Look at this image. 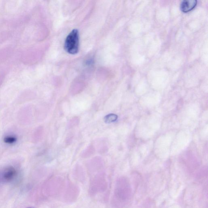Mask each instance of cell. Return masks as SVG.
Returning a JSON list of instances; mask_svg holds the SVG:
<instances>
[{
	"label": "cell",
	"instance_id": "4",
	"mask_svg": "<svg viewBox=\"0 0 208 208\" xmlns=\"http://www.w3.org/2000/svg\"><path fill=\"white\" fill-rule=\"evenodd\" d=\"M118 118L117 115L114 114H110L106 115L105 117V121L106 123H110L115 122Z\"/></svg>",
	"mask_w": 208,
	"mask_h": 208
},
{
	"label": "cell",
	"instance_id": "1",
	"mask_svg": "<svg viewBox=\"0 0 208 208\" xmlns=\"http://www.w3.org/2000/svg\"><path fill=\"white\" fill-rule=\"evenodd\" d=\"M64 48L69 54L75 55L78 53L79 48V34L77 29H74L67 37Z\"/></svg>",
	"mask_w": 208,
	"mask_h": 208
},
{
	"label": "cell",
	"instance_id": "3",
	"mask_svg": "<svg viewBox=\"0 0 208 208\" xmlns=\"http://www.w3.org/2000/svg\"><path fill=\"white\" fill-rule=\"evenodd\" d=\"M16 174V170L12 167H10L7 169L6 170L5 172L3 174V178L6 181H10L14 178Z\"/></svg>",
	"mask_w": 208,
	"mask_h": 208
},
{
	"label": "cell",
	"instance_id": "2",
	"mask_svg": "<svg viewBox=\"0 0 208 208\" xmlns=\"http://www.w3.org/2000/svg\"><path fill=\"white\" fill-rule=\"evenodd\" d=\"M197 0H182L181 10L183 12H189L194 8L197 5Z\"/></svg>",
	"mask_w": 208,
	"mask_h": 208
},
{
	"label": "cell",
	"instance_id": "5",
	"mask_svg": "<svg viewBox=\"0 0 208 208\" xmlns=\"http://www.w3.org/2000/svg\"><path fill=\"white\" fill-rule=\"evenodd\" d=\"M17 138L16 137L13 136H8L5 137L4 142L5 143L7 144H13L15 143L17 141Z\"/></svg>",
	"mask_w": 208,
	"mask_h": 208
}]
</instances>
